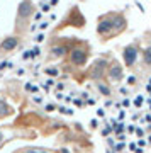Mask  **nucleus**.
I'll return each mask as SVG.
<instances>
[{
  "instance_id": "obj_1",
  "label": "nucleus",
  "mask_w": 151,
  "mask_h": 153,
  "mask_svg": "<svg viewBox=\"0 0 151 153\" xmlns=\"http://www.w3.org/2000/svg\"><path fill=\"white\" fill-rule=\"evenodd\" d=\"M136 56H138V49H136V46H127V48L124 49V61H126V65L127 66H131L136 61Z\"/></svg>"
},
{
  "instance_id": "obj_2",
  "label": "nucleus",
  "mask_w": 151,
  "mask_h": 153,
  "mask_svg": "<svg viewBox=\"0 0 151 153\" xmlns=\"http://www.w3.org/2000/svg\"><path fill=\"white\" fill-rule=\"evenodd\" d=\"M71 61H73L75 65H83L87 61V53L83 49H73V51H71Z\"/></svg>"
},
{
  "instance_id": "obj_3",
  "label": "nucleus",
  "mask_w": 151,
  "mask_h": 153,
  "mask_svg": "<svg viewBox=\"0 0 151 153\" xmlns=\"http://www.w3.org/2000/svg\"><path fill=\"white\" fill-rule=\"evenodd\" d=\"M112 26H114L112 21H109V19H102V21L98 22V26H97V33L98 34H107V33L112 31Z\"/></svg>"
},
{
  "instance_id": "obj_4",
  "label": "nucleus",
  "mask_w": 151,
  "mask_h": 153,
  "mask_svg": "<svg viewBox=\"0 0 151 153\" xmlns=\"http://www.w3.org/2000/svg\"><path fill=\"white\" fill-rule=\"evenodd\" d=\"M31 12H33V4H31V0H24L21 5H19V16L27 17V16H31Z\"/></svg>"
},
{
  "instance_id": "obj_5",
  "label": "nucleus",
  "mask_w": 151,
  "mask_h": 153,
  "mask_svg": "<svg viewBox=\"0 0 151 153\" xmlns=\"http://www.w3.org/2000/svg\"><path fill=\"white\" fill-rule=\"evenodd\" d=\"M19 44V41H17L16 38H7V39H4V43H2V46L0 48L4 49V51H10V49H14Z\"/></svg>"
},
{
  "instance_id": "obj_6",
  "label": "nucleus",
  "mask_w": 151,
  "mask_h": 153,
  "mask_svg": "<svg viewBox=\"0 0 151 153\" xmlns=\"http://www.w3.org/2000/svg\"><path fill=\"white\" fill-rule=\"evenodd\" d=\"M110 78H112V80H119V78H121V68H119L117 65H114L112 68H110Z\"/></svg>"
},
{
  "instance_id": "obj_7",
  "label": "nucleus",
  "mask_w": 151,
  "mask_h": 153,
  "mask_svg": "<svg viewBox=\"0 0 151 153\" xmlns=\"http://www.w3.org/2000/svg\"><path fill=\"white\" fill-rule=\"evenodd\" d=\"M9 112H10L9 105H7L5 102H0V116H7Z\"/></svg>"
},
{
  "instance_id": "obj_8",
  "label": "nucleus",
  "mask_w": 151,
  "mask_h": 153,
  "mask_svg": "<svg viewBox=\"0 0 151 153\" xmlns=\"http://www.w3.org/2000/svg\"><path fill=\"white\" fill-rule=\"evenodd\" d=\"M51 51H53V55H54V56H61V55H63V53L66 51V48H63V46H59V48H56V46H54V48L51 49Z\"/></svg>"
},
{
  "instance_id": "obj_9",
  "label": "nucleus",
  "mask_w": 151,
  "mask_h": 153,
  "mask_svg": "<svg viewBox=\"0 0 151 153\" xmlns=\"http://www.w3.org/2000/svg\"><path fill=\"white\" fill-rule=\"evenodd\" d=\"M144 60H146V63H151V48L146 49V53H144Z\"/></svg>"
},
{
  "instance_id": "obj_10",
  "label": "nucleus",
  "mask_w": 151,
  "mask_h": 153,
  "mask_svg": "<svg viewBox=\"0 0 151 153\" xmlns=\"http://www.w3.org/2000/svg\"><path fill=\"white\" fill-rule=\"evenodd\" d=\"M97 87L100 88V90H102V92L105 94V95H109V88L105 87V85H102V83H97Z\"/></svg>"
},
{
  "instance_id": "obj_11",
  "label": "nucleus",
  "mask_w": 151,
  "mask_h": 153,
  "mask_svg": "<svg viewBox=\"0 0 151 153\" xmlns=\"http://www.w3.org/2000/svg\"><path fill=\"white\" fill-rule=\"evenodd\" d=\"M22 153H44L41 150H29V152H22Z\"/></svg>"
},
{
  "instance_id": "obj_12",
  "label": "nucleus",
  "mask_w": 151,
  "mask_h": 153,
  "mask_svg": "<svg viewBox=\"0 0 151 153\" xmlns=\"http://www.w3.org/2000/svg\"><path fill=\"white\" fill-rule=\"evenodd\" d=\"M141 102H143V99H141V97H138V99H136V102H134V104L138 105V107H139V105H141Z\"/></svg>"
},
{
  "instance_id": "obj_13",
  "label": "nucleus",
  "mask_w": 151,
  "mask_h": 153,
  "mask_svg": "<svg viewBox=\"0 0 151 153\" xmlns=\"http://www.w3.org/2000/svg\"><path fill=\"white\" fill-rule=\"evenodd\" d=\"M46 71H48V73H51V75H54V73H58V71H56V70H53V68H49V70H46Z\"/></svg>"
}]
</instances>
